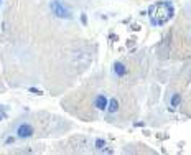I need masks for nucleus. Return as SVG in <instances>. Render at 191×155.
Returning <instances> with one entry per match:
<instances>
[{"instance_id":"obj_4","label":"nucleus","mask_w":191,"mask_h":155,"mask_svg":"<svg viewBox=\"0 0 191 155\" xmlns=\"http://www.w3.org/2000/svg\"><path fill=\"white\" fill-rule=\"evenodd\" d=\"M114 73L117 78H124L125 74H127V66H125L122 61H115L114 63Z\"/></svg>"},{"instance_id":"obj_13","label":"nucleus","mask_w":191,"mask_h":155,"mask_svg":"<svg viewBox=\"0 0 191 155\" xmlns=\"http://www.w3.org/2000/svg\"><path fill=\"white\" fill-rule=\"evenodd\" d=\"M135 125H137V127H143L145 122H135Z\"/></svg>"},{"instance_id":"obj_7","label":"nucleus","mask_w":191,"mask_h":155,"mask_svg":"<svg viewBox=\"0 0 191 155\" xmlns=\"http://www.w3.org/2000/svg\"><path fill=\"white\" fill-rule=\"evenodd\" d=\"M180 101H181V96H180V94H173V96H171V101H170V106H171V107H178Z\"/></svg>"},{"instance_id":"obj_10","label":"nucleus","mask_w":191,"mask_h":155,"mask_svg":"<svg viewBox=\"0 0 191 155\" xmlns=\"http://www.w3.org/2000/svg\"><path fill=\"white\" fill-rule=\"evenodd\" d=\"M81 23H82V25H87V17H86V13L81 15Z\"/></svg>"},{"instance_id":"obj_8","label":"nucleus","mask_w":191,"mask_h":155,"mask_svg":"<svg viewBox=\"0 0 191 155\" xmlns=\"http://www.w3.org/2000/svg\"><path fill=\"white\" fill-rule=\"evenodd\" d=\"M94 145H96V148H99V150H104V148L107 147L105 140H102V139H97V140L94 142Z\"/></svg>"},{"instance_id":"obj_1","label":"nucleus","mask_w":191,"mask_h":155,"mask_svg":"<svg viewBox=\"0 0 191 155\" xmlns=\"http://www.w3.org/2000/svg\"><path fill=\"white\" fill-rule=\"evenodd\" d=\"M150 23L153 27H163L166 21H170L175 15V7L171 2H157L148 8Z\"/></svg>"},{"instance_id":"obj_2","label":"nucleus","mask_w":191,"mask_h":155,"mask_svg":"<svg viewBox=\"0 0 191 155\" xmlns=\"http://www.w3.org/2000/svg\"><path fill=\"white\" fill-rule=\"evenodd\" d=\"M50 10H51V13L54 15V17H58V18H63V20H71L72 18L71 8L68 7L64 2H61V0H51V2H50Z\"/></svg>"},{"instance_id":"obj_3","label":"nucleus","mask_w":191,"mask_h":155,"mask_svg":"<svg viewBox=\"0 0 191 155\" xmlns=\"http://www.w3.org/2000/svg\"><path fill=\"white\" fill-rule=\"evenodd\" d=\"M15 134H17L18 139H28V137H31L33 135V127L30 125V124L23 122V124H20L18 127H17Z\"/></svg>"},{"instance_id":"obj_5","label":"nucleus","mask_w":191,"mask_h":155,"mask_svg":"<svg viewBox=\"0 0 191 155\" xmlns=\"http://www.w3.org/2000/svg\"><path fill=\"white\" fill-rule=\"evenodd\" d=\"M107 102H109V99H107L104 94H99L97 97H96V107H97L99 111H105V109H107Z\"/></svg>"},{"instance_id":"obj_9","label":"nucleus","mask_w":191,"mask_h":155,"mask_svg":"<svg viewBox=\"0 0 191 155\" xmlns=\"http://www.w3.org/2000/svg\"><path fill=\"white\" fill-rule=\"evenodd\" d=\"M28 91H30L31 94H36V96H43V91H40L38 88H30V89H28Z\"/></svg>"},{"instance_id":"obj_11","label":"nucleus","mask_w":191,"mask_h":155,"mask_svg":"<svg viewBox=\"0 0 191 155\" xmlns=\"http://www.w3.org/2000/svg\"><path fill=\"white\" fill-rule=\"evenodd\" d=\"M129 30H132V32H137V30H140V25H137V23H133Z\"/></svg>"},{"instance_id":"obj_6","label":"nucleus","mask_w":191,"mask_h":155,"mask_svg":"<svg viewBox=\"0 0 191 155\" xmlns=\"http://www.w3.org/2000/svg\"><path fill=\"white\" fill-rule=\"evenodd\" d=\"M107 111H109V114H115L119 111V101L115 97L109 99V102H107Z\"/></svg>"},{"instance_id":"obj_12","label":"nucleus","mask_w":191,"mask_h":155,"mask_svg":"<svg viewBox=\"0 0 191 155\" xmlns=\"http://www.w3.org/2000/svg\"><path fill=\"white\" fill-rule=\"evenodd\" d=\"M13 142H15V137H8L7 139V144H13Z\"/></svg>"}]
</instances>
